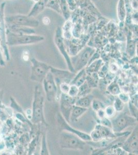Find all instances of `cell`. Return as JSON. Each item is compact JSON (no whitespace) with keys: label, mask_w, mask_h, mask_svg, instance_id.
Listing matches in <instances>:
<instances>
[{"label":"cell","mask_w":138,"mask_h":155,"mask_svg":"<svg viewBox=\"0 0 138 155\" xmlns=\"http://www.w3.org/2000/svg\"><path fill=\"white\" fill-rule=\"evenodd\" d=\"M44 98L41 86L38 84L35 87L34 100L33 104L32 121L34 123L42 122L46 124L43 113Z\"/></svg>","instance_id":"1"},{"label":"cell","mask_w":138,"mask_h":155,"mask_svg":"<svg viewBox=\"0 0 138 155\" xmlns=\"http://www.w3.org/2000/svg\"><path fill=\"white\" fill-rule=\"evenodd\" d=\"M44 37L30 34H18L9 31L7 35V43L9 46L33 44L41 42Z\"/></svg>","instance_id":"2"},{"label":"cell","mask_w":138,"mask_h":155,"mask_svg":"<svg viewBox=\"0 0 138 155\" xmlns=\"http://www.w3.org/2000/svg\"><path fill=\"white\" fill-rule=\"evenodd\" d=\"M59 142L61 147L64 149H83L86 145V142L83 140L67 131H63L61 133Z\"/></svg>","instance_id":"3"},{"label":"cell","mask_w":138,"mask_h":155,"mask_svg":"<svg viewBox=\"0 0 138 155\" xmlns=\"http://www.w3.org/2000/svg\"><path fill=\"white\" fill-rule=\"evenodd\" d=\"M31 63L32 66L30 79L37 82L41 83L47 73L50 72L51 67L35 58H32Z\"/></svg>","instance_id":"4"},{"label":"cell","mask_w":138,"mask_h":155,"mask_svg":"<svg viewBox=\"0 0 138 155\" xmlns=\"http://www.w3.org/2000/svg\"><path fill=\"white\" fill-rule=\"evenodd\" d=\"M137 119L133 116L122 113L111 121V129L114 133H120L126 128L135 124Z\"/></svg>","instance_id":"5"},{"label":"cell","mask_w":138,"mask_h":155,"mask_svg":"<svg viewBox=\"0 0 138 155\" xmlns=\"http://www.w3.org/2000/svg\"><path fill=\"white\" fill-rule=\"evenodd\" d=\"M43 81L47 100L50 102L54 101L57 93V86L54 76L51 71L47 73Z\"/></svg>","instance_id":"6"},{"label":"cell","mask_w":138,"mask_h":155,"mask_svg":"<svg viewBox=\"0 0 138 155\" xmlns=\"http://www.w3.org/2000/svg\"><path fill=\"white\" fill-rule=\"evenodd\" d=\"M6 20L9 24L28 28L37 27L39 25V22L37 20L32 17L23 15H15L7 17Z\"/></svg>","instance_id":"7"},{"label":"cell","mask_w":138,"mask_h":155,"mask_svg":"<svg viewBox=\"0 0 138 155\" xmlns=\"http://www.w3.org/2000/svg\"><path fill=\"white\" fill-rule=\"evenodd\" d=\"M95 50L92 48L87 47L83 50L75 58V60L71 62L75 72L80 71L83 69L88 63L89 60L94 54Z\"/></svg>","instance_id":"8"},{"label":"cell","mask_w":138,"mask_h":155,"mask_svg":"<svg viewBox=\"0 0 138 155\" xmlns=\"http://www.w3.org/2000/svg\"><path fill=\"white\" fill-rule=\"evenodd\" d=\"M90 136L92 141L97 142L102 141L103 139L112 138L115 136L112 130H111V128L101 124L97 125L92 132Z\"/></svg>","instance_id":"9"},{"label":"cell","mask_w":138,"mask_h":155,"mask_svg":"<svg viewBox=\"0 0 138 155\" xmlns=\"http://www.w3.org/2000/svg\"><path fill=\"white\" fill-rule=\"evenodd\" d=\"M57 121L61 127L64 130L74 134L78 136L80 138H81V140H83L84 141H92L91 136L89 134L84 133L79 130L73 129V128L69 125V124L66 122V120L64 119V117H62V116L60 114H59L57 115Z\"/></svg>","instance_id":"10"},{"label":"cell","mask_w":138,"mask_h":155,"mask_svg":"<svg viewBox=\"0 0 138 155\" xmlns=\"http://www.w3.org/2000/svg\"><path fill=\"white\" fill-rule=\"evenodd\" d=\"M55 41V42L57 47H58L59 50L60 51L61 54L64 56V58L66 61V63L68 64L69 70L72 72H74V69L72 66L71 60L69 58L68 53L65 50V48L64 46V42H63V37H62V32H61L60 28H58L56 31Z\"/></svg>","instance_id":"11"},{"label":"cell","mask_w":138,"mask_h":155,"mask_svg":"<svg viewBox=\"0 0 138 155\" xmlns=\"http://www.w3.org/2000/svg\"><path fill=\"white\" fill-rule=\"evenodd\" d=\"M73 97L69 96L68 94H63L60 99V109L61 113L64 119L67 122L70 121L71 112L73 107Z\"/></svg>","instance_id":"12"},{"label":"cell","mask_w":138,"mask_h":155,"mask_svg":"<svg viewBox=\"0 0 138 155\" xmlns=\"http://www.w3.org/2000/svg\"><path fill=\"white\" fill-rule=\"evenodd\" d=\"M123 149L130 153L138 152V128H135L131 136L125 142Z\"/></svg>","instance_id":"13"},{"label":"cell","mask_w":138,"mask_h":155,"mask_svg":"<svg viewBox=\"0 0 138 155\" xmlns=\"http://www.w3.org/2000/svg\"><path fill=\"white\" fill-rule=\"evenodd\" d=\"M50 71L52 72L53 75H55L56 76L57 79H61L62 80L66 81L67 83V81H70L73 78V75L71 73L61 70L53 68L52 67L51 68Z\"/></svg>","instance_id":"14"},{"label":"cell","mask_w":138,"mask_h":155,"mask_svg":"<svg viewBox=\"0 0 138 155\" xmlns=\"http://www.w3.org/2000/svg\"><path fill=\"white\" fill-rule=\"evenodd\" d=\"M87 110V108H82L76 105H73L70 117V120L72 122L76 121Z\"/></svg>","instance_id":"15"},{"label":"cell","mask_w":138,"mask_h":155,"mask_svg":"<svg viewBox=\"0 0 138 155\" xmlns=\"http://www.w3.org/2000/svg\"><path fill=\"white\" fill-rule=\"evenodd\" d=\"M87 75L86 71L85 69H82L80 70V72L78 73V74L71 81V84L75 85L79 87L85 83Z\"/></svg>","instance_id":"16"},{"label":"cell","mask_w":138,"mask_h":155,"mask_svg":"<svg viewBox=\"0 0 138 155\" xmlns=\"http://www.w3.org/2000/svg\"><path fill=\"white\" fill-rule=\"evenodd\" d=\"M93 96L91 95H86L82 96L75 103V105L82 108H89L93 101Z\"/></svg>","instance_id":"17"},{"label":"cell","mask_w":138,"mask_h":155,"mask_svg":"<svg viewBox=\"0 0 138 155\" xmlns=\"http://www.w3.org/2000/svg\"><path fill=\"white\" fill-rule=\"evenodd\" d=\"M44 2L41 0H40L39 1L37 2L35 5L34 6L32 11L28 16L33 17L38 15L43 11V9H44Z\"/></svg>","instance_id":"18"},{"label":"cell","mask_w":138,"mask_h":155,"mask_svg":"<svg viewBox=\"0 0 138 155\" xmlns=\"http://www.w3.org/2000/svg\"><path fill=\"white\" fill-rule=\"evenodd\" d=\"M108 91L113 96H116L121 93V89L118 84L115 82L111 83L107 88Z\"/></svg>","instance_id":"19"},{"label":"cell","mask_w":138,"mask_h":155,"mask_svg":"<svg viewBox=\"0 0 138 155\" xmlns=\"http://www.w3.org/2000/svg\"><path fill=\"white\" fill-rule=\"evenodd\" d=\"M123 3V1H120L119 5L118 14L119 19L120 20H123L125 17V9H124V6Z\"/></svg>","instance_id":"20"},{"label":"cell","mask_w":138,"mask_h":155,"mask_svg":"<svg viewBox=\"0 0 138 155\" xmlns=\"http://www.w3.org/2000/svg\"><path fill=\"white\" fill-rule=\"evenodd\" d=\"M79 93V87L75 85L71 84L70 87L69 92L68 95L71 97H75Z\"/></svg>","instance_id":"21"},{"label":"cell","mask_w":138,"mask_h":155,"mask_svg":"<svg viewBox=\"0 0 138 155\" xmlns=\"http://www.w3.org/2000/svg\"><path fill=\"white\" fill-rule=\"evenodd\" d=\"M114 108L115 109L116 111L118 112L122 111L124 107V103H123L121 100L119 99L118 97L116 99L114 105Z\"/></svg>","instance_id":"22"},{"label":"cell","mask_w":138,"mask_h":155,"mask_svg":"<svg viewBox=\"0 0 138 155\" xmlns=\"http://www.w3.org/2000/svg\"><path fill=\"white\" fill-rule=\"evenodd\" d=\"M104 112H105V115L108 117H112L115 114L116 111L113 106L110 105L105 109Z\"/></svg>","instance_id":"23"},{"label":"cell","mask_w":138,"mask_h":155,"mask_svg":"<svg viewBox=\"0 0 138 155\" xmlns=\"http://www.w3.org/2000/svg\"><path fill=\"white\" fill-rule=\"evenodd\" d=\"M41 155H49V152L47 150V142H46V140H45V136H43V138H42Z\"/></svg>","instance_id":"24"},{"label":"cell","mask_w":138,"mask_h":155,"mask_svg":"<svg viewBox=\"0 0 138 155\" xmlns=\"http://www.w3.org/2000/svg\"><path fill=\"white\" fill-rule=\"evenodd\" d=\"M70 85H69V84L66 82H62L60 84V89L61 91L62 92L63 94H68L69 92Z\"/></svg>","instance_id":"25"},{"label":"cell","mask_w":138,"mask_h":155,"mask_svg":"<svg viewBox=\"0 0 138 155\" xmlns=\"http://www.w3.org/2000/svg\"><path fill=\"white\" fill-rule=\"evenodd\" d=\"M91 105H92V108L94 109V110L97 111L99 110L100 109H102L103 108V103H100L99 101H97V100L92 101Z\"/></svg>","instance_id":"26"},{"label":"cell","mask_w":138,"mask_h":155,"mask_svg":"<svg viewBox=\"0 0 138 155\" xmlns=\"http://www.w3.org/2000/svg\"><path fill=\"white\" fill-rule=\"evenodd\" d=\"M118 95H119L118 98L121 100L123 103H128L129 101V96L126 94L121 92Z\"/></svg>","instance_id":"27"},{"label":"cell","mask_w":138,"mask_h":155,"mask_svg":"<svg viewBox=\"0 0 138 155\" xmlns=\"http://www.w3.org/2000/svg\"><path fill=\"white\" fill-rule=\"evenodd\" d=\"M102 125H104L106 127L110 128L111 129V127H112L111 122L107 118H104V117L103 118L102 121Z\"/></svg>","instance_id":"28"},{"label":"cell","mask_w":138,"mask_h":155,"mask_svg":"<svg viewBox=\"0 0 138 155\" xmlns=\"http://www.w3.org/2000/svg\"><path fill=\"white\" fill-rule=\"evenodd\" d=\"M43 22L44 25H49L50 24V20L48 17H44L43 19Z\"/></svg>","instance_id":"29"},{"label":"cell","mask_w":138,"mask_h":155,"mask_svg":"<svg viewBox=\"0 0 138 155\" xmlns=\"http://www.w3.org/2000/svg\"><path fill=\"white\" fill-rule=\"evenodd\" d=\"M5 65V63H4V61L3 60V57L2 56L1 54V51H0V65L1 66H4Z\"/></svg>","instance_id":"30"},{"label":"cell","mask_w":138,"mask_h":155,"mask_svg":"<svg viewBox=\"0 0 138 155\" xmlns=\"http://www.w3.org/2000/svg\"><path fill=\"white\" fill-rule=\"evenodd\" d=\"M34 1H35V2H38V1H39L40 0H34Z\"/></svg>","instance_id":"31"}]
</instances>
